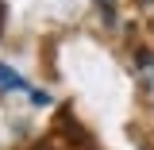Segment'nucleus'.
Here are the masks:
<instances>
[{
	"label": "nucleus",
	"instance_id": "1",
	"mask_svg": "<svg viewBox=\"0 0 154 150\" xmlns=\"http://www.w3.org/2000/svg\"><path fill=\"white\" fill-rule=\"evenodd\" d=\"M0 89H16V93H27L31 100H35V104H46V93L31 89V85H27V81H23L19 73H12L8 66H0Z\"/></svg>",
	"mask_w": 154,
	"mask_h": 150
}]
</instances>
